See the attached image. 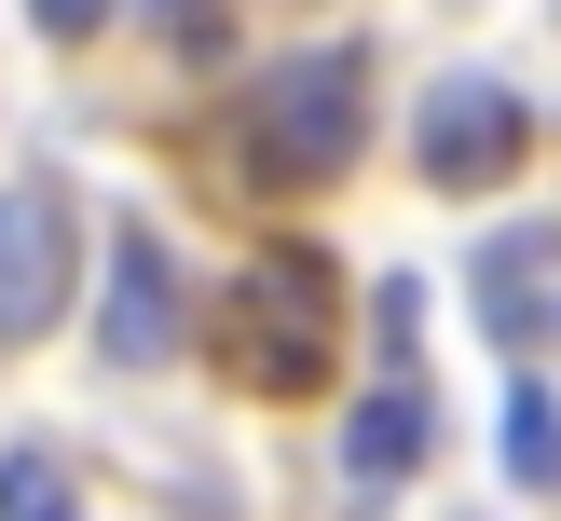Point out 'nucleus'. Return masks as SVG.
<instances>
[{
	"label": "nucleus",
	"mask_w": 561,
	"mask_h": 521,
	"mask_svg": "<svg viewBox=\"0 0 561 521\" xmlns=\"http://www.w3.org/2000/svg\"><path fill=\"white\" fill-rule=\"evenodd\" d=\"M192 343V274L164 247V219H110V302H96V356L110 371H164Z\"/></svg>",
	"instance_id": "39448f33"
},
{
	"label": "nucleus",
	"mask_w": 561,
	"mask_h": 521,
	"mask_svg": "<svg viewBox=\"0 0 561 521\" xmlns=\"http://www.w3.org/2000/svg\"><path fill=\"white\" fill-rule=\"evenodd\" d=\"M0 508H14V521H42V508H69V466H55L42 439H27V453H0Z\"/></svg>",
	"instance_id": "1a4fd4ad"
},
{
	"label": "nucleus",
	"mask_w": 561,
	"mask_h": 521,
	"mask_svg": "<svg viewBox=\"0 0 561 521\" xmlns=\"http://www.w3.org/2000/svg\"><path fill=\"white\" fill-rule=\"evenodd\" d=\"M480 329L507 356H535L561 329V219H507V234L480 247Z\"/></svg>",
	"instance_id": "423d86ee"
},
{
	"label": "nucleus",
	"mask_w": 561,
	"mask_h": 521,
	"mask_svg": "<svg viewBox=\"0 0 561 521\" xmlns=\"http://www.w3.org/2000/svg\"><path fill=\"white\" fill-rule=\"evenodd\" d=\"M411 329H425V288H411V274H383V288H370V343L411 356Z\"/></svg>",
	"instance_id": "9b49d317"
},
{
	"label": "nucleus",
	"mask_w": 561,
	"mask_h": 521,
	"mask_svg": "<svg viewBox=\"0 0 561 521\" xmlns=\"http://www.w3.org/2000/svg\"><path fill=\"white\" fill-rule=\"evenodd\" d=\"M520 151H535V110H520L507 69H438L425 82V110H411L425 192H493V179H520Z\"/></svg>",
	"instance_id": "20e7f679"
},
{
	"label": "nucleus",
	"mask_w": 561,
	"mask_h": 521,
	"mask_svg": "<svg viewBox=\"0 0 561 521\" xmlns=\"http://www.w3.org/2000/svg\"><path fill=\"white\" fill-rule=\"evenodd\" d=\"M137 14H151L179 55H219V42H233V14H219V0H137Z\"/></svg>",
	"instance_id": "9d476101"
},
{
	"label": "nucleus",
	"mask_w": 561,
	"mask_h": 521,
	"mask_svg": "<svg viewBox=\"0 0 561 521\" xmlns=\"http://www.w3.org/2000/svg\"><path fill=\"white\" fill-rule=\"evenodd\" d=\"M370 137V42H316L274 55L261 97H247V179L261 192H329Z\"/></svg>",
	"instance_id": "f03ea898"
},
{
	"label": "nucleus",
	"mask_w": 561,
	"mask_h": 521,
	"mask_svg": "<svg viewBox=\"0 0 561 521\" xmlns=\"http://www.w3.org/2000/svg\"><path fill=\"white\" fill-rule=\"evenodd\" d=\"M27 27H42V42H96L110 0H27Z\"/></svg>",
	"instance_id": "f8f14e48"
},
{
	"label": "nucleus",
	"mask_w": 561,
	"mask_h": 521,
	"mask_svg": "<svg viewBox=\"0 0 561 521\" xmlns=\"http://www.w3.org/2000/svg\"><path fill=\"white\" fill-rule=\"evenodd\" d=\"M329 356H343V274L316 247H261L233 274V302H219V371L247 398H316Z\"/></svg>",
	"instance_id": "f257e3e1"
},
{
	"label": "nucleus",
	"mask_w": 561,
	"mask_h": 521,
	"mask_svg": "<svg viewBox=\"0 0 561 521\" xmlns=\"http://www.w3.org/2000/svg\"><path fill=\"white\" fill-rule=\"evenodd\" d=\"M507 480L520 494H561V398H548L535 371L507 384Z\"/></svg>",
	"instance_id": "6e6552de"
},
{
	"label": "nucleus",
	"mask_w": 561,
	"mask_h": 521,
	"mask_svg": "<svg viewBox=\"0 0 561 521\" xmlns=\"http://www.w3.org/2000/svg\"><path fill=\"white\" fill-rule=\"evenodd\" d=\"M425 439H438V398H425V371H411V356H383V384L343 411V480H356V494H398L411 466H425Z\"/></svg>",
	"instance_id": "0eeeda50"
},
{
	"label": "nucleus",
	"mask_w": 561,
	"mask_h": 521,
	"mask_svg": "<svg viewBox=\"0 0 561 521\" xmlns=\"http://www.w3.org/2000/svg\"><path fill=\"white\" fill-rule=\"evenodd\" d=\"M69 288H82V192L55 165H27V179H0V356L42 343L69 316Z\"/></svg>",
	"instance_id": "7ed1b4c3"
}]
</instances>
